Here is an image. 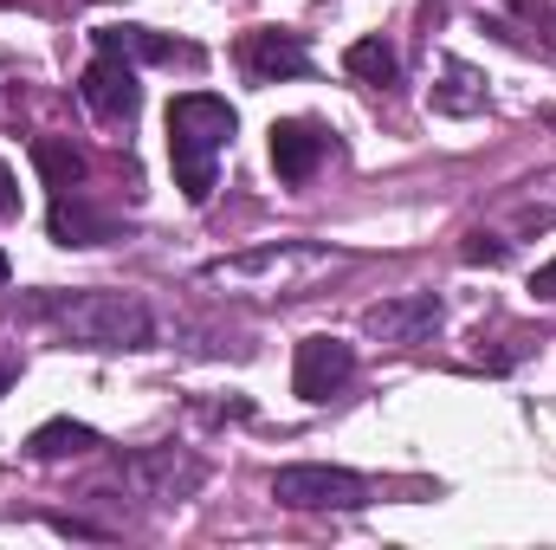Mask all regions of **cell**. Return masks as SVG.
Wrapping results in <instances>:
<instances>
[{"mask_svg":"<svg viewBox=\"0 0 556 550\" xmlns=\"http://www.w3.org/2000/svg\"><path fill=\"white\" fill-rule=\"evenodd\" d=\"M531 298L556 304V260H551V266H538V278H531Z\"/></svg>","mask_w":556,"mask_h":550,"instance_id":"obj_19","label":"cell"},{"mask_svg":"<svg viewBox=\"0 0 556 550\" xmlns=\"http://www.w3.org/2000/svg\"><path fill=\"white\" fill-rule=\"evenodd\" d=\"M7 389H13V363H0V396H7Z\"/></svg>","mask_w":556,"mask_h":550,"instance_id":"obj_21","label":"cell"},{"mask_svg":"<svg viewBox=\"0 0 556 550\" xmlns=\"http://www.w3.org/2000/svg\"><path fill=\"white\" fill-rule=\"evenodd\" d=\"M343 72L363 78V85H395V78H402V59H395L389 39H356V46L343 52Z\"/></svg>","mask_w":556,"mask_h":550,"instance_id":"obj_15","label":"cell"},{"mask_svg":"<svg viewBox=\"0 0 556 550\" xmlns=\"http://www.w3.org/2000/svg\"><path fill=\"white\" fill-rule=\"evenodd\" d=\"M7 278H13V266H7V253H0V285H7Z\"/></svg>","mask_w":556,"mask_h":550,"instance_id":"obj_22","label":"cell"},{"mask_svg":"<svg viewBox=\"0 0 556 550\" xmlns=\"http://www.w3.org/2000/svg\"><path fill=\"white\" fill-rule=\"evenodd\" d=\"M433 111H440V117H472V111H485V78H479L466 59H446V65H440V85H433Z\"/></svg>","mask_w":556,"mask_h":550,"instance_id":"obj_13","label":"cell"},{"mask_svg":"<svg viewBox=\"0 0 556 550\" xmlns=\"http://www.w3.org/2000/svg\"><path fill=\"white\" fill-rule=\"evenodd\" d=\"M0 221H20V182L7 162H0Z\"/></svg>","mask_w":556,"mask_h":550,"instance_id":"obj_18","label":"cell"},{"mask_svg":"<svg viewBox=\"0 0 556 550\" xmlns=\"http://www.w3.org/2000/svg\"><path fill=\"white\" fill-rule=\"evenodd\" d=\"M233 104L214 91H181L168 104V162H175V188L201 208L214 195V162L233 142Z\"/></svg>","mask_w":556,"mask_h":550,"instance_id":"obj_2","label":"cell"},{"mask_svg":"<svg viewBox=\"0 0 556 550\" xmlns=\"http://www.w3.org/2000/svg\"><path fill=\"white\" fill-rule=\"evenodd\" d=\"M104 440H98V427H85V421H39L33 434H26V453L33 460H78V453H98Z\"/></svg>","mask_w":556,"mask_h":550,"instance_id":"obj_14","label":"cell"},{"mask_svg":"<svg viewBox=\"0 0 556 550\" xmlns=\"http://www.w3.org/2000/svg\"><path fill=\"white\" fill-rule=\"evenodd\" d=\"M33 168H39V182H46L52 195H72V188H85V175H91L85 149H72L65 137H39L33 142Z\"/></svg>","mask_w":556,"mask_h":550,"instance_id":"obj_12","label":"cell"},{"mask_svg":"<svg viewBox=\"0 0 556 550\" xmlns=\"http://www.w3.org/2000/svg\"><path fill=\"white\" fill-rule=\"evenodd\" d=\"M273 499L285 512H356L369 505V479L350 466H278Z\"/></svg>","mask_w":556,"mask_h":550,"instance_id":"obj_5","label":"cell"},{"mask_svg":"<svg viewBox=\"0 0 556 550\" xmlns=\"http://www.w3.org/2000/svg\"><path fill=\"white\" fill-rule=\"evenodd\" d=\"M117 486H130L149 505H188L207 486V460L188 447H137L117 453Z\"/></svg>","mask_w":556,"mask_h":550,"instance_id":"obj_4","label":"cell"},{"mask_svg":"<svg viewBox=\"0 0 556 550\" xmlns=\"http://www.w3.org/2000/svg\"><path fill=\"white\" fill-rule=\"evenodd\" d=\"M324 149H330V137H324L317 124H304V117H285V124H273V168H278V182H291V188L317 175Z\"/></svg>","mask_w":556,"mask_h":550,"instance_id":"obj_10","label":"cell"},{"mask_svg":"<svg viewBox=\"0 0 556 550\" xmlns=\"http://www.w3.org/2000/svg\"><path fill=\"white\" fill-rule=\"evenodd\" d=\"M531 195H544V201H556V168H551V175H538V182H531Z\"/></svg>","mask_w":556,"mask_h":550,"instance_id":"obj_20","label":"cell"},{"mask_svg":"<svg viewBox=\"0 0 556 550\" xmlns=\"http://www.w3.org/2000/svg\"><path fill=\"white\" fill-rule=\"evenodd\" d=\"M505 253H511V247H505L498 234H472V240L459 247V260H466V266H505Z\"/></svg>","mask_w":556,"mask_h":550,"instance_id":"obj_16","label":"cell"},{"mask_svg":"<svg viewBox=\"0 0 556 550\" xmlns=\"http://www.w3.org/2000/svg\"><path fill=\"white\" fill-rule=\"evenodd\" d=\"M240 65H247L253 85L311 78V52H304V39L285 33V26H253V33H240Z\"/></svg>","mask_w":556,"mask_h":550,"instance_id":"obj_9","label":"cell"},{"mask_svg":"<svg viewBox=\"0 0 556 550\" xmlns=\"http://www.w3.org/2000/svg\"><path fill=\"white\" fill-rule=\"evenodd\" d=\"M440 317H446V311H440L433 291H402V298L369 304V311H363V330L382 337V343H402V350H408V343H427V337L440 330Z\"/></svg>","mask_w":556,"mask_h":550,"instance_id":"obj_8","label":"cell"},{"mask_svg":"<svg viewBox=\"0 0 556 550\" xmlns=\"http://www.w3.org/2000/svg\"><path fill=\"white\" fill-rule=\"evenodd\" d=\"M343 253L317 247V240H278V247H253V253H233V260H214L207 285H227V291H298L311 278L337 273Z\"/></svg>","mask_w":556,"mask_h":550,"instance_id":"obj_3","label":"cell"},{"mask_svg":"<svg viewBox=\"0 0 556 550\" xmlns=\"http://www.w3.org/2000/svg\"><path fill=\"white\" fill-rule=\"evenodd\" d=\"M78 98H85V111H91L98 124H130L137 104H142L137 65H130L117 46H98V59H91L85 78H78Z\"/></svg>","mask_w":556,"mask_h":550,"instance_id":"obj_6","label":"cell"},{"mask_svg":"<svg viewBox=\"0 0 556 550\" xmlns=\"http://www.w3.org/2000/svg\"><path fill=\"white\" fill-rule=\"evenodd\" d=\"M511 13H518V20H531V26H551V33H544V46L556 52V7H544V0H518Z\"/></svg>","mask_w":556,"mask_h":550,"instance_id":"obj_17","label":"cell"},{"mask_svg":"<svg viewBox=\"0 0 556 550\" xmlns=\"http://www.w3.org/2000/svg\"><path fill=\"white\" fill-rule=\"evenodd\" d=\"M26 311L85 350H149L155 343V311L137 291H39L26 298Z\"/></svg>","mask_w":556,"mask_h":550,"instance_id":"obj_1","label":"cell"},{"mask_svg":"<svg viewBox=\"0 0 556 550\" xmlns=\"http://www.w3.org/2000/svg\"><path fill=\"white\" fill-rule=\"evenodd\" d=\"M52 240H59V247H104V240H124V221L98 214V208L72 188V195H52Z\"/></svg>","mask_w":556,"mask_h":550,"instance_id":"obj_11","label":"cell"},{"mask_svg":"<svg viewBox=\"0 0 556 550\" xmlns=\"http://www.w3.org/2000/svg\"><path fill=\"white\" fill-rule=\"evenodd\" d=\"M350 376H356V350H350L343 337H304V343H298L291 389H298L304 402H330Z\"/></svg>","mask_w":556,"mask_h":550,"instance_id":"obj_7","label":"cell"}]
</instances>
